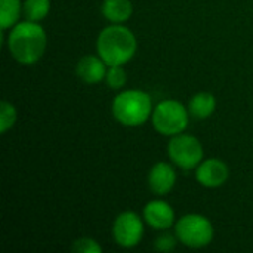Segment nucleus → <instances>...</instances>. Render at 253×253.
<instances>
[{
	"label": "nucleus",
	"mask_w": 253,
	"mask_h": 253,
	"mask_svg": "<svg viewBox=\"0 0 253 253\" xmlns=\"http://www.w3.org/2000/svg\"><path fill=\"white\" fill-rule=\"evenodd\" d=\"M105 83L113 90H122L127 83V73L123 65H110L105 76Z\"/></svg>",
	"instance_id": "obj_17"
},
{
	"label": "nucleus",
	"mask_w": 253,
	"mask_h": 253,
	"mask_svg": "<svg viewBox=\"0 0 253 253\" xmlns=\"http://www.w3.org/2000/svg\"><path fill=\"white\" fill-rule=\"evenodd\" d=\"M178 242H179V240H178L176 234H172V233H169L168 230H165L162 234H159V236L156 237V240H154V249H156L157 252L169 253L176 248Z\"/></svg>",
	"instance_id": "obj_19"
},
{
	"label": "nucleus",
	"mask_w": 253,
	"mask_h": 253,
	"mask_svg": "<svg viewBox=\"0 0 253 253\" xmlns=\"http://www.w3.org/2000/svg\"><path fill=\"white\" fill-rule=\"evenodd\" d=\"M190 111L182 102L176 99H165L154 105L151 114V125L154 130L163 136H175L184 133L188 127Z\"/></svg>",
	"instance_id": "obj_4"
},
{
	"label": "nucleus",
	"mask_w": 253,
	"mask_h": 253,
	"mask_svg": "<svg viewBox=\"0 0 253 253\" xmlns=\"http://www.w3.org/2000/svg\"><path fill=\"white\" fill-rule=\"evenodd\" d=\"M144 218L132 211L122 212L113 222V239L123 249H132L142 242L144 237Z\"/></svg>",
	"instance_id": "obj_7"
},
{
	"label": "nucleus",
	"mask_w": 253,
	"mask_h": 253,
	"mask_svg": "<svg viewBox=\"0 0 253 253\" xmlns=\"http://www.w3.org/2000/svg\"><path fill=\"white\" fill-rule=\"evenodd\" d=\"M50 12V0H25L22 6V13L25 19L40 22Z\"/></svg>",
	"instance_id": "obj_15"
},
{
	"label": "nucleus",
	"mask_w": 253,
	"mask_h": 253,
	"mask_svg": "<svg viewBox=\"0 0 253 253\" xmlns=\"http://www.w3.org/2000/svg\"><path fill=\"white\" fill-rule=\"evenodd\" d=\"M16 119H18L16 107L12 102L3 99L0 104V133L4 135L9 129H12L16 123Z\"/></svg>",
	"instance_id": "obj_16"
},
{
	"label": "nucleus",
	"mask_w": 253,
	"mask_h": 253,
	"mask_svg": "<svg viewBox=\"0 0 253 253\" xmlns=\"http://www.w3.org/2000/svg\"><path fill=\"white\" fill-rule=\"evenodd\" d=\"M175 234L179 243L184 246L191 249H202L213 242L215 228L206 216L199 213H188L176 221Z\"/></svg>",
	"instance_id": "obj_5"
},
{
	"label": "nucleus",
	"mask_w": 253,
	"mask_h": 253,
	"mask_svg": "<svg viewBox=\"0 0 253 253\" xmlns=\"http://www.w3.org/2000/svg\"><path fill=\"white\" fill-rule=\"evenodd\" d=\"M102 16L111 24H125L132 18L133 4L130 0H104L101 4Z\"/></svg>",
	"instance_id": "obj_12"
},
{
	"label": "nucleus",
	"mask_w": 253,
	"mask_h": 253,
	"mask_svg": "<svg viewBox=\"0 0 253 253\" xmlns=\"http://www.w3.org/2000/svg\"><path fill=\"white\" fill-rule=\"evenodd\" d=\"M154 105L150 93L139 89L120 90L111 104V113L117 123L126 127H138L151 120Z\"/></svg>",
	"instance_id": "obj_3"
},
{
	"label": "nucleus",
	"mask_w": 253,
	"mask_h": 253,
	"mask_svg": "<svg viewBox=\"0 0 253 253\" xmlns=\"http://www.w3.org/2000/svg\"><path fill=\"white\" fill-rule=\"evenodd\" d=\"M24 3L21 0H0V28L1 31L10 30L18 24L19 16L22 15Z\"/></svg>",
	"instance_id": "obj_14"
},
{
	"label": "nucleus",
	"mask_w": 253,
	"mask_h": 253,
	"mask_svg": "<svg viewBox=\"0 0 253 253\" xmlns=\"http://www.w3.org/2000/svg\"><path fill=\"white\" fill-rule=\"evenodd\" d=\"M136 49V36L123 24L105 27L96 39V52L108 67L127 64L135 56Z\"/></svg>",
	"instance_id": "obj_2"
},
{
	"label": "nucleus",
	"mask_w": 253,
	"mask_h": 253,
	"mask_svg": "<svg viewBox=\"0 0 253 253\" xmlns=\"http://www.w3.org/2000/svg\"><path fill=\"white\" fill-rule=\"evenodd\" d=\"M71 251L76 253H102V246L92 237H80L74 240Z\"/></svg>",
	"instance_id": "obj_18"
},
{
	"label": "nucleus",
	"mask_w": 253,
	"mask_h": 253,
	"mask_svg": "<svg viewBox=\"0 0 253 253\" xmlns=\"http://www.w3.org/2000/svg\"><path fill=\"white\" fill-rule=\"evenodd\" d=\"M216 110V98L211 92H199L188 101L190 116L199 120L209 119Z\"/></svg>",
	"instance_id": "obj_13"
},
{
	"label": "nucleus",
	"mask_w": 253,
	"mask_h": 253,
	"mask_svg": "<svg viewBox=\"0 0 253 253\" xmlns=\"http://www.w3.org/2000/svg\"><path fill=\"white\" fill-rule=\"evenodd\" d=\"M176 169L175 165L168 162H157L148 172V187L157 196L169 194L176 185Z\"/></svg>",
	"instance_id": "obj_10"
},
{
	"label": "nucleus",
	"mask_w": 253,
	"mask_h": 253,
	"mask_svg": "<svg viewBox=\"0 0 253 253\" xmlns=\"http://www.w3.org/2000/svg\"><path fill=\"white\" fill-rule=\"evenodd\" d=\"M10 56L21 65H33L39 62L47 47V33L34 21H22L15 24L6 40Z\"/></svg>",
	"instance_id": "obj_1"
},
{
	"label": "nucleus",
	"mask_w": 253,
	"mask_h": 253,
	"mask_svg": "<svg viewBox=\"0 0 253 253\" xmlns=\"http://www.w3.org/2000/svg\"><path fill=\"white\" fill-rule=\"evenodd\" d=\"M194 170L196 181L205 188H219L230 178V168L221 159H203Z\"/></svg>",
	"instance_id": "obj_8"
},
{
	"label": "nucleus",
	"mask_w": 253,
	"mask_h": 253,
	"mask_svg": "<svg viewBox=\"0 0 253 253\" xmlns=\"http://www.w3.org/2000/svg\"><path fill=\"white\" fill-rule=\"evenodd\" d=\"M107 71H108V65L99 55L98 56L86 55V56L80 58L76 65L77 77L82 82L89 83V84H95V83L105 80Z\"/></svg>",
	"instance_id": "obj_11"
},
{
	"label": "nucleus",
	"mask_w": 253,
	"mask_h": 253,
	"mask_svg": "<svg viewBox=\"0 0 253 253\" xmlns=\"http://www.w3.org/2000/svg\"><path fill=\"white\" fill-rule=\"evenodd\" d=\"M168 156L175 166L184 170H191L202 163L205 150L196 136L184 132L170 138L168 144Z\"/></svg>",
	"instance_id": "obj_6"
},
{
	"label": "nucleus",
	"mask_w": 253,
	"mask_h": 253,
	"mask_svg": "<svg viewBox=\"0 0 253 253\" xmlns=\"http://www.w3.org/2000/svg\"><path fill=\"white\" fill-rule=\"evenodd\" d=\"M142 218L145 224L154 230L165 231L170 230L176 224V216L173 208L162 199L150 200L142 211Z\"/></svg>",
	"instance_id": "obj_9"
}]
</instances>
